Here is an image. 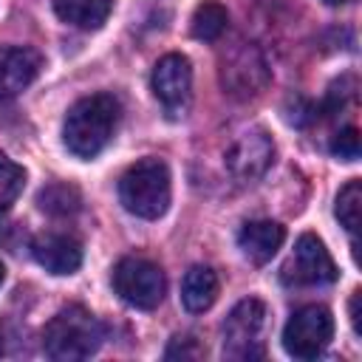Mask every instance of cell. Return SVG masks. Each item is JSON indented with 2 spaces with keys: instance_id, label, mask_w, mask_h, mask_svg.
Listing matches in <instances>:
<instances>
[{
  "instance_id": "e0dca14e",
  "label": "cell",
  "mask_w": 362,
  "mask_h": 362,
  "mask_svg": "<svg viewBox=\"0 0 362 362\" xmlns=\"http://www.w3.org/2000/svg\"><path fill=\"white\" fill-rule=\"evenodd\" d=\"M37 204H40L42 212H48V215H54V218H68V215L79 212L82 195H79V189H76L74 184L57 181V184H48L45 189H40Z\"/></svg>"
},
{
  "instance_id": "9a60e30c",
  "label": "cell",
  "mask_w": 362,
  "mask_h": 362,
  "mask_svg": "<svg viewBox=\"0 0 362 362\" xmlns=\"http://www.w3.org/2000/svg\"><path fill=\"white\" fill-rule=\"evenodd\" d=\"M113 0H54V11L62 23L76 28H99L110 14Z\"/></svg>"
},
{
  "instance_id": "ac0fdd59",
  "label": "cell",
  "mask_w": 362,
  "mask_h": 362,
  "mask_svg": "<svg viewBox=\"0 0 362 362\" xmlns=\"http://www.w3.org/2000/svg\"><path fill=\"white\" fill-rule=\"evenodd\" d=\"M339 223L354 235L359 229V221H362V181L359 178H351L339 195H337V206H334Z\"/></svg>"
},
{
  "instance_id": "5bb4252c",
  "label": "cell",
  "mask_w": 362,
  "mask_h": 362,
  "mask_svg": "<svg viewBox=\"0 0 362 362\" xmlns=\"http://www.w3.org/2000/svg\"><path fill=\"white\" fill-rule=\"evenodd\" d=\"M218 297V274L209 266H192L181 280V303L187 311L201 314Z\"/></svg>"
},
{
  "instance_id": "4fadbf2b",
  "label": "cell",
  "mask_w": 362,
  "mask_h": 362,
  "mask_svg": "<svg viewBox=\"0 0 362 362\" xmlns=\"http://www.w3.org/2000/svg\"><path fill=\"white\" fill-rule=\"evenodd\" d=\"M283 240H286V229L277 221H249L238 232L240 252L257 266L269 263L277 255V249L283 246Z\"/></svg>"
},
{
  "instance_id": "7a4b0ae2",
  "label": "cell",
  "mask_w": 362,
  "mask_h": 362,
  "mask_svg": "<svg viewBox=\"0 0 362 362\" xmlns=\"http://www.w3.org/2000/svg\"><path fill=\"white\" fill-rule=\"evenodd\" d=\"M99 345H102V325L82 305H68L57 311L42 328V351L57 362L88 359L90 354L99 351Z\"/></svg>"
},
{
  "instance_id": "44dd1931",
  "label": "cell",
  "mask_w": 362,
  "mask_h": 362,
  "mask_svg": "<svg viewBox=\"0 0 362 362\" xmlns=\"http://www.w3.org/2000/svg\"><path fill=\"white\" fill-rule=\"evenodd\" d=\"M167 359H195V356H204V348L195 345L192 337H175L170 342V348L164 351Z\"/></svg>"
},
{
  "instance_id": "7402d4cb",
  "label": "cell",
  "mask_w": 362,
  "mask_h": 362,
  "mask_svg": "<svg viewBox=\"0 0 362 362\" xmlns=\"http://www.w3.org/2000/svg\"><path fill=\"white\" fill-rule=\"evenodd\" d=\"M359 303H362V291L356 288L351 294V303H348V308H351V325H354V334L356 337H362V311H359Z\"/></svg>"
},
{
  "instance_id": "277c9868",
  "label": "cell",
  "mask_w": 362,
  "mask_h": 362,
  "mask_svg": "<svg viewBox=\"0 0 362 362\" xmlns=\"http://www.w3.org/2000/svg\"><path fill=\"white\" fill-rule=\"evenodd\" d=\"M113 291L133 308L153 311L164 300V272L147 257H122L113 266Z\"/></svg>"
},
{
  "instance_id": "5b68a950",
  "label": "cell",
  "mask_w": 362,
  "mask_h": 362,
  "mask_svg": "<svg viewBox=\"0 0 362 362\" xmlns=\"http://www.w3.org/2000/svg\"><path fill=\"white\" fill-rule=\"evenodd\" d=\"M221 85L235 99H252L269 85V62L255 42H235L221 57Z\"/></svg>"
},
{
  "instance_id": "d4e9b609",
  "label": "cell",
  "mask_w": 362,
  "mask_h": 362,
  "mask_svg": "<svg viewBox=\"0 0 362 362\" xmlns=\"http://www.w3.org/2000/svg\"><path fill=\"white\" fill-rule=\"evenodd\" d=\"M0 354H3V334H0Z\"/></svg>"
},
{
  "instance_id": "3957f363",
  "label": "cell",
  "mask_w": 362,
  "mask_h": 362,
  "mask_svg": "<svg viewBox=\"0 0 362 362\" xmlns=\"http://www.w3.org/2000/svg\"><path fill=\"white\" fill-rule=\"evenodd\" d=\"M122 206L144 221H156L170 206V170L161 158H141L119 178Z\"/></svg>"
},
{
  "instance_id": "52a82bcc",
  "label": "cell",
  "mask_w": 362,
  "mask_h": 362,
  "mask_svg": "<svg viewBox=\"0 0 362 362\" xmlns=\"http://www.w3.org/2000/svg\"><path fill=\"white\" fill-rule=\"evenodd\" d=\"M266 305L255 297L240 300L223 322V356L229 359H260L263 356Z\"/></svg>"
},
{
  "instance_id": "6da1fadb",
  "label": "cell",
  "mask_w": 362,
  "mask_h": 362,
  "mask_svg": "<svg viewBox=\"0 0 362 362\" xmlns=\"http://www.w3.org/2000/svg\"><path fill=\"white\" fill-rule=\"evenodd\" d=\"M119 99L110 93H93L71 105L62 124V141L76 158L99 156L116 133L119 124Z\"/></svg>"
},
{
  "instance_id": "cb8c5ba5",
  "label": "cell",
  "mask_w": 362,
  "mask_h": 362,
  "mask_svg": "<svg viewBox=\"0 0 362 362\" xmlns=\"http://www.w3.org/2000/svg\"><path fill=\"white\" fill-rule=\"evenodd\" d=\"M3 277H6V269H3V263H0V286H3Z\"/></svg>"
},
{
  "instance_id": "8fae6325",
  "label": "cell",
  "mask_w": 362,
  "mask_h": 362,
  "mask_svg": "<svg viewBox=\"0 0 362 362\" xmlns=\"http://www.w3.org/2000/svg\"><path fill=\"white\" fill-rule=\"evenodd\" d=\"M42 57L34 48L11 45L0 48V99H11L23 93L40 74Z\"/></svg>"
},
{
  "instance_id": "d6986e66",
  "label": "cell",
  "mask_w": 362,
  "mask_h": 362,
  "mask_svg": "<svg viewBox=\"0 0 362 362\" xmlns=\"http://www.w3.org/2000/svg\"><path fill=\"white\" fill-rule=\"evenodd\" d=\"M23 187H25V170L17 161H11L6 153H0V215L11 209Z\"/></svg>"
},
{
  "instance_id": "8992f818",
  "label": "cell",
  "mask_w": 362,
  "mask_h": 362,
  "mask_svg": "<svg viewBox=\"0 0 362 362\" xmlns=\"http://www.w3.org/2000/svg\"><path fill=\"white\" fill-rule=\"evenodd\" d=\"M334 337V317L325 305H303L297 308L283 328V348L294 359L320 356Z\"/></svg>"
},
{
  "instance_id": "30bf717a",
  "label": "cell",
  "mask_w": 362,
  "mask_h": 362,
  "mask_svg": "<svg viewBox=\"0 0 362 362\" xmlns=\"http://www.w3.org/2000/svg\"><path fill=\"white\" fill-rule=\"evenodd\" d=\"M156 99L170 110L178 113L189 105L192 96V65L184 54H167L156 62L153 76H150Z\"/></svg>"
},
{
  "instance_id": "603a6c76",
  "label": "cell",
  "mask_w": 362,
  "mask_h": 362,
  "mask_svg": "<svg viewBox=\"0 0 362 362\" xmlns=\"http://www.w3.org/2000/svg\"><path fill=\"white\" fill-rule=\"evenodd\" d=\"M328 6H345V3H354V0H325Z\"/></svg>"
},
{
  "instance_id": "2e32d148",
  "label": "cell",
  "mask_w": 362,
  "mask_h": 362,
  "mask_svg": "<svg viewBox=\"0 0 362 362\" xmlns=\"http://www.w3.org/2000/svg\"><path fill=\"white\" fill-rule=\"evenodd\" d=\"M226 23H229V14L221 3L215 0H204L195 11H192V20H189V31L195 40H204V42H215L223 31H226Z\"/></svg>"
},
{
  "instance_id": "7c38bea8",
  "label": "cell",
  "mask_w": 362,
  "mask_h": 362,
  "mask_svg": "<svg viewBox=\"0 0 362 362\" xmlns=\"http://www.w3.org/2000/svg\"><path fill=\"white\" fill-rule=\"evenodd\" d=\"M34 260L51 274H74L82 266V246L71 235L48 232L31 243Z\"/></svg>"
},
{
  "instance_id": "9c48e42d",
  "label": "cell",
  "mask_w": 362,
  "mask_h": 362,
  "mask_svg": "<svg viewBox=\"0 0 362 362\" xmlns=\"http://www.w3.org/2000/svg\"><path fill=\"white\" fill-rule=\"evenodd\" d=\"M274 161V141L263 127H246L232 139V144L223 153V164L232 178L238 181H255L260 178Z\"/></svg>"
},
{
  "instance_id": "ffe728a7",
  "label": "cell",
  "mask_w": 362,
  "mask_h": 362,
  "mask_svg": "<svg viewBox=\"0 0 362 362\" xmlns=\"http://www.w3.org/2000/svg\"><path fill=\"white\" fill-rule=\"evenodd\" d=\"M331 153L342 161H356L359 158V130L356 127H342L331 139Z\"/></svg>"
},
{
  "instance_id": "ba28073f",
  "label": "cell",
  "mask_w": 362,
  "mask_h": 362,
  "mask_svg": "<svg viewBox=\"0 0 362 362\" xmlns=\"http://www.w3.org/2000/svg\"><path fill=\"white\" fill-rule=\"evenodd\" d=\"M337 274L339 272H337L325 243L311 232L297 238L294 252L283 266V283H288V286H322V283H334Z\"/></svg>"
}]
</instances>
